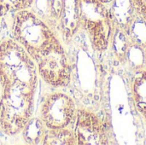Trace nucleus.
<instances>
[{"label": "nucleus", "instance_id": "obj_1", "mask_svg": "<svg viewBox=\"0 0 146 145\" xmlns=\"http://www.w3.org/2000/svg\"><path fill=\"white\" fill-rule=\"evenodd\" d=\"M12 34L34 62L62 46L57 34L30 9L15 13Z\"/></svg>", "mask_w": 146, "mask_h": 145}, {"label": "nucleus", "instance_id": "obj_2", "mask_svg": "<svg viewBox=\"0 0 146 145\" xmlns=\"http://www.w3.org/2000/svg\"><path fill=\"white\" fill-rule=\"evenodd\" d=\"M0 85L2 88H37L36 63L14 39H6L0 44Z\"/></svg>", "mask_w": 146, "mask_h": 145}, {"label": "nucleus", "instance_id": "obj_3", "mask_svg": "<svg viewBox=\"0 0 146 145\" xmlns=\"http://www.w3.org/2000/svg\"><path fill=\"white\" fill-rule=\"evenodd\" d=\"M0 129L8 136L20 133L32 118L35 90L2 88Z\"/></svg>", "mask_w": 146, "mask_h": 145}, {"label": "nucleus", "instance_id": "obj_4", "mask_svg": "<svg viewBox=\"0 0 146 145\" xmlns=\"http://www.w3.org/2000/svg\"><path fill=\"white\" fill-rule=\"evenodd\" d=\"M76 115L75 103L67 94L54 92L43 102L40 119L47 129L66 128Z\"/></svg>", "mask_w": 146, "mask_h": 145}, {"label": "nucleus", "instance_id": "obj_5", "mask_svg": "<svg viewBox=\"0 0 146 145\" xmlns=\"http://www.w3.org/2000/svg\"><path fill=\"white\" fill-rule=\"evenodd\" d=\"M35 63L42 79L50 86L59 88L69 85L71 68L63 46L42 57Z\"/></svg>", "mask_w": 146, "mask_h": 145}, {"label": "nucleus", "instance_id": "obj_6", "mask_svg": "<svg viewBox=\"0 0 146 145\" xmlns=\"http://www.w3.org/2000/svg\"><path fill=\"white\" fill-rule=\"evenodd\" d=\"M62 6V0H33L30 9L58 35L61 32Z\"/></svg>", "mask_w": 146, "mask_h": 145}, {"label": "nucleus", "instance_id": "obj_7", "mask_svg": "<svg viewBox=\"0 0 146 145\" xmlns=\"http://www.w3.org/2000/svg\"><path fill=\"white\" fill-rule=\"evenodd\" d=\"M45 128L41 119L31 118L21 131L24 140L29 144H42L46 132Z\"/></svg>", "mask_w": 146, "mask_h": 145}, {"label": "nucleus", "instance_id": "obj_8", "mask_svg": "<svg viewBox=\"0 0 146 145\" xmlns=\"http://www.w3.org/2000/svg\"><path fill=\"white\" fill-rule=\"evenodd\" d=\"M77 144V139L71 131L66 128L48 129L45 132L42 144L72 145Z\"/></svg>", "mask_w": 146, "mask_h": 145}, {"label": "nucleus", "instance_id": "obj_9", "mask_svg": "<svg viewBox=\"0 0 146 145\" xmlns=\"http://www.w3.org/2000/svg\"><path fill=\"white\" fill-rule=\"evenodd\" d=\"M33 0H0V11L4 15L29 9Z\"/></svg>", "mask_w": 146, "mask_h": 145}, {"label": "nucleus", "instance_id": "obj_10", "mask_svg": "<svg viewBox=\"0 0 146 145\" xmlns=\"http://www.w3.org/2000/svg\"><path fill=\"white\" fill-rule=\"evenodd\" d=\"M99 2H101V3H110V2H112L113 0H98Z\"/></svg>", "mask_w": 146, "mask_h": 145}, {"label": "nucleus", "instance_id": "obj_11", "mask_svg": "<svg viewBox=\"0 0 146 145\" xmlns=\"http://www.w3.org/2000/svg\"><path fill=\"white\" fill-rule=\"evenodd\" d=\"M135 83L137 84V85H140L141 83H142V80H141V79H136V80H135Z\"/></svg>", "mask_w": 146, "mask_h": 145}, {"label": "nucleus", "instance_id": "obj_12", "mask_svg": "<svg viewBox=\"0 0 146 145\" xmlns=\"http://www.w3.org/2000/svg\"><path fill=\"white\" fill-rule=\"evenodd\" d=\"M144 78L145 79H146V72H144Z\"/></svg>", "mask_w": 146, "mask_h": 145}, {"label": "nucleus", "instance_id": "obj_13", "mask_svg": "<svg viewBox=\"0 0 146 145\" xmlns=\"http://www.w3.org/2000/svg\"><path fill=\"white\" fill-rule=\"evenodd\" d=\"M2 16H3V14L0 11V19H1V17H2Z\"/></svg>", "mask_w": 146, "mask_h": 145}, {"label": "nucleus", "instance_id": "obj_14", "mask_svg": "<svg viewBox=\"0 0 146 145\" xmlns=\"http://www.w3.org/2000/svg\"><path fill=\"white\" fill-rule=\"evenodd\" d=\"M145 116H146V115H145Z\"/></svg>", "mask_w": 146, "mask_h": 145}]
</instances>
